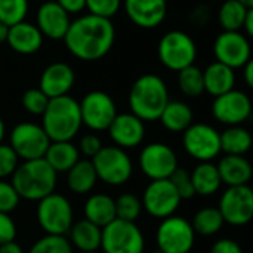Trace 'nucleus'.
<instances>
[{
  "label": "nucleus",
  "mask_w": 253,
  "mask_h": 253,
  "mask_svg": "<svg viewBox=\"0 0 253 253\" xmlns=\"http://www.w3.org/2000/svg\"><path fill=\"white\" fill-rule=\"evenodd\" d=\"M190 175L194 193L202 197H211L216 194L222 185L218 168L212 162L199 163Z\"/></svg>",
  "instance_id": "29"
},
{
  "label": "nucleus",
  "mask_w": 253,
  "mask_h": 253,
  "mask_svg": "<svg viewBox=\"0 0 253 253\" xmlns=\"http://www.w3.org/2000/svg\"><path fill=\"white\" fill-rule=\"evenodd\" d=\"M218 211L224 222L233 227H243L253 218V191L249 185L228 187L221 199Z\"/></svg>",
  "instance_id": "14"
},
{
  "label": "nucleus",
  "mask_w": 253,
  "mask_h": 253,
  "mask_svg": "<svg viewBox=\"0 0 253 253\" xmlns=\"http://www.w3.org/2000/svg\"><path fill=\"white\" fill-rule=\"evenodd\" d=\"M182 145L185 153L202 162H213L221 151L219 132L206 123H193L182 132Z\"/></svg>",
  "instance_id": "11"
},
{
  "label": "nucleus",
  "mask_w": 253,
  "mask_h": 253,
  "mask_svg": "<svg viewBox=\"0 0 253 253\" xmlns=\"http://www.w3.org/2000/svg\"><path fill=\"white\" fill-rule=\"evenodd\" d=\"M49 144L50 139L43 127L31 122L18 123L9 135V145L22 162L43 159Z\"/></svg>",
  "instance_id": "10"
},
{
  "label": "nucleus",
  "mask_w": 253,
  "mask_h": 253,
  "mask_svg": "<svg viewBox=\"0 0 253 253\" xmlns=\"http://www.w3.org/2000/svg\"><path fill=\"white\" fill-rule=\"evenodd\" d=\"M252 114V101L243 90L233 89L219 95L212 102V116L216 122L228 126H242Z\"/></svg>",
  "instance_id": "17"
},
{
  "label": "nucleus",
  "mask_w": 253,
  "mask_h": 253,
  "mask_svg": "<svg viewBox=\"0 0 253 253\" xmlns=\"http://www.w3.org/2000/svg\"><path fill=\"white\" fill-rule=\"evenodd\" d=\"M224 219L218 208H203L196 212L191 227L196 234L200 236H215L224 227Z\"/></svg>",
  "instance_id": "33"
},
{
  "label": "nucleus",
  "mask_w": 253,
  "mask_h": 253,
  "mask_svg": "<svg viewBox=\"0 0 253 253\" xmlns=\"http://www.w3.org/2000/svg\"><path fill=\"white\" fill-rule=\"evenodd\" d=\"M70 24V15L55 0L44 1L37 7L36 27L43 37L50 40H64Z\"/></svg>",
  "instance_id": "19"
},
{
  "label": "nucleus",
  "mask_w": 253,
  "mask_h": 253,
  "mask_svg": "<svg viewBox=\"0 0 253 253\" xmlns=\"http://www.w3.org/2000/svg\"><path fill=\"white\" fill-rule=\"evenodd\" d=\"M82 123L92 132H104L119 114L114 99L102 90H92L79 102Z\"/></svg>",
  "instance_id": "12"
},
{
  "label": "nucleus",
  "mask_w": 253,
  "mask_h": 253,
  "mask_svg": "<svg viewBox=\"0 0 253 253\" xmlns=\"http://www.w3.org/2000/svg\"><path fill=\"white\" fill-rule=\"evenodd\" d=\"M43 36L36 24L22 21L9 27L6 43L9 47L19 55H33L43 46Z\"/></svg>",
  "instance_id": "22"
},
{
  "label": "nucleus",
  "mask_w": 253,
  "mask_h": 253,
  "mask_svg": "<svg viewBox=\"0 0 253 253\" xmlns=\"http://www.w3.org/2000/svg\"><path fill=\"white\" fill-rule=\"evenodd\" d=\"M169 181L172 182V185L176 190L181 200H190L196 196L194 188H193V182H191V175L187 169L178 166L176 170L170 175Z\"/></svg>",
  "instance_id": "39"
},
{
  "label": "nucleus",
  "mask_w": 253,
  "mask_h": 253,
  "mask_svg": "<svg viewBox=\"0 0 253 253\" xmlns=\"http://www.w3.org/2000/svg\"><path fill=\"white\" fill-rule=\"evenodd\" d=\"M169 101L168 84L157 74H144L138 77L127 96L130 113L142 122L159 120Z\"/></svg>",
  "instance_id": "2"
},
{
  "label": "nucleus",
  "mask_w": 253,
  "mask_h": 253,
  "mask_svg": "<svg viewBox=\"0 0 253 253\" xmlns=\"http://www.w3.org/2000/svg\"><path fill=\"white\" fill-rule=\"evenodd\" d=\"M178 87L188 98H199L205 93L203 70L197 65H190L178 71Z\"/></svg>",
  "instance_id": "34"
},
{
  "label": "nucleus",
  "mask_w": 253,
  "mask_h": 253,
  "mask_svg": "<svg viewBox=\"0 0 253 253\" xmlns=\"http://www.w3.org/2000/svg\"><path fill=\"white\" fill-rule=\"evenodd\" d=\"M141 202L142 209H145L148 215L165 219L175 215L182 200L169 179H159L151 181L145 187Z\"/></svg>",
  "instance_id": "16"
},
{
  "label": "nucleus",
  "mask_w": 253,
  "mask_h": 253,
  "mask_svg": "<svg viewBox=\"0 0 253 253\" xmlns=\"http://www.w3.org/2000/svg\"><path fill=\"white\" fill-rule=\"evenodd\" d=\"M21 104L27 113L33 116H42L49 104V98L39 87H33L22 93Z\"/></svg>",
  "instance_id": "38"
},
{
  "label": "nucleus",
  "mask_w": 253,
  "mask_h": 253,
  "mask_svg": "<svg viewBox=\"0 0 253 253\" xmlns=\"http://www.w3.org/2000/svg\"><path fill=\"white\" fill-rule=\"evenodd\" d=\"M16 224L9 213L0 212V245L13 242L16 239Z\"/></svg>",
  "instance_id": "44"
},
{
  "label": "nucleus",
  "mask_w": 253,
  "mask_h": 253,
  "mask_svg": "<svg viewBox=\"0 0 253 253\" xmlns=\"http://www.w3.org/2000/svg\"><path fill=\"white\" fill-rule=\"evenodd\" d=\"M36 218L40 228L50 236L68 234L74 224V212L70 200L58 193H52L37 202Z\"/></svg>",
  "instance_id": "6"
},
{
  "label": "nucleus",
  "mask_w": 253,
  "mask_h": 253,
  "mask_svg": "<svg viewBox=\"0 0 253 253\" xmlns=\"http://www.w3.org/2000/svg\"><path fill=\"white\" fill-rule=\"evenodd\" d=\"M28 253H73V246L65 236L46 234L34 242Z\"/></svg>",
  "instance_id": "37"
},
{
  "label": "nucleus",
  "mask_w": 253,
  "mask_h": 253,
  "mask_svg": "<svg viewBox=\"0 0 253 253\" xmlns=\"http://www.w3.org/2000/svg\"><path fill=\"white\" fill-rule=\"evenodd\" d=\"M156 243L160 253H190L196 243V233L190 221L172 215L162 219L157 227Z\"/></svg>",
  "instance_id": "9"
},
{
  "label": "nucleus",
  "mask_w": 253,
  "mask_h": 253,
  "mask_svg": "<svg viewBox=\"0 0 253 253\" xmlns=\"http://www.w3.org/2000/svg\"><path fill=\"white\" fill-rule=\"evenodd\" d=\"M211 253H245L242 246L233 239H221L213 243Z\"/></svg>",
  "instance_id": "45"
},
{
  "label": "nucleus",
  "mask_w": 253,
  "mask_h": 253,
  "mask_svg": "<svg viewBox=\"0 0 253 253\" xmlns=\"http://www.w3.org/2000/svg\"><path fill=\"white\" fill-rule=\"evenodd\" d=\"M243 79H245V82H246V84L249 86V87H253V61L251 59L243 68Z\"/></svg>",
  "instance_id": "48"
},
{
  "label": "nucleus",
  "mask_w": 253,
  "mask_h": 253,
  "mask_svg": "<svg viewBox=\"0 0 253 253\" xmlns=\"http://www.w3.org/2000/svg\"><path fill=\"white\" fill-rule=\"evenodd\" d=\"M127 18L139 28L153 30L168 15V0H123Z\"/></svg>",
  "instance_id": "20"
},
{
  "label": "nucleus",
  "mask_w": 253,
  "mask_h": 253,
  "mask_svg": "<svg viewBox=\"0 0 253 253\" xmlns=\"http://www.w3.org/2000/svg\"><path fill=\"white\" fill-rule=\"evenodd\" d=\"M213 55L233 70L243 68L252 59V44L242 31H222L213 42Z\"/></svg>",
  "instance_id": "15"
},
{
  "label": "nucleus",
  "mask_w": 253,
  "mask_h": 253,
  "mask_svg": "<svg viewBox=\"0 0 253 253\" xmlns=\"http://www.w3.org/2000/svg\"><path fill=\"white\" fill-rule=\"evenodd\" d=\"M79 253H99V252H79Z\"/></svg>",
  "instance_id": "53"
},
{
  "label": "nucleus",
  "mask_w": 253,
  "mask_h": 253,
  "mask_svg": "<svg viewBox=\"0 0 253 253\" xmlns=\"http://www.w3.org/2000/svg\"><path fill=\"white\" fill-rule=\"evenodd\" d=\"M7 31H9V27L4 25L3 22H0V44L6 43V39H7Z\"/></svg>",
  "instance_id": "50"
},
{
  "label": "nucleus",
  "mask_w": 253,
  "mask_h": 253,
  "mask_svg": "<svg viewBox=\"0 0 253 253\" xmlns=\"http://www.w3.org/2000/svg\"><path fill=\"white\" fill-rule=\"evenodd\" d=\"M76 83V73L67 62H52L40 74L39 89L49 98L68 95Z\"/></svg>",
  "instance_id": "21"
},
{
  "label": "nucleus",
  "mask_w": 253,
  "mask_h": 253,
  "mask_svg": "<svg viewBox=\"0 0 253 253\" xmlns=\"http://www.w3.org/2000/svg\"><path fill=\"white\" fill-rule=\"evenodd\" d=\"M242 33L248 37H252L253 36V9H249L246 18H245V22H243V28H242Z\"/></svg>",
  "instance_id": "47"
},
{
  "label": "nucleus",
  "mask_w": 253,
  "mask_h": 253,
  "mask_svg": "<svg viewBox=\"0 0 253 253\" xmlns=\"http://www.w3.org/2000/svg\"><path fill=\"white\" fill-rule=\"evenodd\" d=\"M102 253H144L145 239L135 222L114 219L102 228Z\"/></svg>",
  "instance_id": "8"
},
{
  "label": "nucleus",
  "mask_w": 253,
  "mask_h": 253,
  "mask_svg": "<svg viewBox=\"0 0 253 253\" xmlns=\"http://www.w3.org/2000/svg\"><path fill=\"white\" fill-rule=\"evenodd\" d=\"M116 27L111 19L90 13L80 15L71 21L64 43L70 53L80 61L93 62L102 59L113 49Z\"/></svg>",
  "instance_id": "1"
},
{
  "label": "nucleus",
  "mask_w": 253,
  "mask_h": 253,
  "mask_svg": "<svg viewBox=\"0 0 253 253\" xmlns=\"http://www.w3.org/2000/svg\"><path fill=\"white\" fill-rule=\"evenodd\" d=\"M236 70L218 61L209 64L206 70H203L205 92L213 98L233 90L236 87Z\"/></svg>",
  "instance_id": "24"
},
{
  "label": "nucleus",
  "mask_w": 253,
  "mask_h": 253,
  "mask_svg": "<svg viewBox=\"0 0 253 253\" xmlns=\"http://www.w3.org/2000/svg\"><path fill=\"white\" fill-rule=\"evenodd\" d=\"M159 120L163 127L173 133H182L194 122V113L191 107L184 101H169L162 111Z\"/></svg>",
  "instance_id": "28"
},
{
  "label": "nucleus",
  "mask_w": 253,
  "mask_h": 253,
  "mask_svg": "<svg viewBox=\"0 0 253 253\" xmlns=\"http://www.w3.org/2000/svg\"><path fill=\"white\" fill-rule=\"evenodd\" d=\"M4 135H6V126H4V122H3L1 117H0V144H1L3 139H4Z\"/></svg>",
  "instance_id": "51"
},
{
  "label": "nucleus",
  "mask_w": 253,
  "mask_h": 253,
  "mask_svg": "<svg viewBox=\"0 0 253 253\" xmlns=\"http://www.w3.org/2000/svg\"><path fill=\"white\" fill-rule=\"evenodd\" d=\"M43 159L56 173H67L80 160V153L71 141H56L49 144Z\"/></svg>",
  "instance_id": "26"
},
{
  "label": "nucleus",
  "mask_w": 253,
  "mask_h": 253,
  "mask_svg": "<svg viewBox=\"0 0 253 253\" xmlns=\"http://www.w3.org/2000/svg\"><path fill=\"white\" fill-rule=\"evenodd\" d=\"M96 176L107 185L120 187L126 184L133 173V163L126 150L116 145L102 147L96 156L90 159Z\"/></svg>",
  "instance_id": "7"
},
{
  "label": "nucleus",
  "mask_w": 253,
  "mask_h": 253,
  "mask_svg": "<svg viewBox=\"0 0 253 253\" xmlns=\"http://www.w3.org/2000/svg\"><path fill=\"white\" fill-rule=\"evenodd\" d=\"M58 173L47 165L44 159L27 160L18 165L12 173L10 184L16 190L19 199L39 202L55 193Z\"/></svg>",
  "instance_id": "3"
},
{
  "label": "nucleus",
  "mask_w": 253,
  "mask_h": 253,
  "mask_svg": "<svg viewBox=\"0 0 253 253\" xmlns=\"http://www.w3.org/2000/svg\"><path fill=\"white\" fill-rule=\"evenodd\" d=\"M249 9L237 0H224L218 10V22L224 31H242Z\"/></svg>",
  "instance_id": "32"
},
{
  "label": "nucleus",
  "mask_w": 253,
  "mask_h": 253,
  "mask_svg": "<svg viewBox=\"0 0 253 253\" xmlns=\"http://www.w3.org/2000/svg\"><path fill=\"white\" fill-rule=\"evenodd\" d=\"M98 182L96 172L90 160H79L68 172H67V185L76 194H87L90 193Z\"/></svg>",
  "instance_id": "30"
},
{
  "label": "nucleus",
  "mask_w": 253,
  "mask_h": 253,
  "mask_svg": "<svg viewBox=\"0 0 253 253\" xmlns=\"http://www.w3.org/2000/svg\"><path fill=\"white\" fill-rule=\"evenodd\" d=\"M239 3H242L245 7H248V9H253V0H237Z\"/></svg>",
  "instance_id": "52"
},
{
  "label": "nucleus",
  "mask_w": 253,
  "mask_h": 253,
  "mask_svg": "<svg viewBox=\"0 0 253 253\" xmlns=\"http://www.w3.org/2000/svg\"><path fill=\"white\" fill-rule=\"evenodd\" d=\"M221 151L230 156H245L252 147V135L243 126H228L219 133Z\"/></svg>",
  "instance_id": "31"
},
{
  "label": "nucleus",
  "mask_w": 253,
  "mask_h": 253,
  "mask_svg": "<svg viewBox=\"0 0 253 253\" xmlns=\"http://www.w3.org/2000/svg\"><path fill=\"white\" fill-rule=\"evenodd\" d=\"M216 1H224V0H216Z\"/></svg>",
  "instance_id": "54"
},
{
  "label": "nucleus",
  "mask_w": 253,
  "mask_h": 253,
  "mask_svg": "<svg viewBox=\"0 0 253 253\" xmlns=\"http://www.w3.org/2000/svg\"><path fill=\"white\" fill-rule=\"evenodd\" d=\"M0 253H24L22 248L13 240L4 245H0Z\"/></svg>",
  "instance_id": "49"
},
{
  "label": "nucleus",
  "mask_w": 253,
  "mask_h": 253,
  "mask_svg": "<svg viewBox=\"0 0 253 253\" xmlns=\"http://www.w3.org/2000/svg\"><path fill=\"white\" fill-rule=\"evenodd\" d=\"M50 142L73 141L79 133L82 123L79 101L70 95L49 99V104L42 114V125Z\"/></svg>",
  "instance_id": "4"
},
{
  "label": "nucleus",
  "mask_w": 253,
  "mask_h": 253,
  "mask_svg": "<svg viewBox=\"0 0 253 253\" xmlns=\"http://www.w3.org/2000/svg\"><path fill=\"white\" fill-rule=\"evenodd\" d=\"M30 10L28 0H0V22L12 27L25 21Z\"/></svg>",
  "instance_id": "35"
},
{
  "label": "nucleus",
  "mask_w": 253,
  "mask_h": 253,
  "mask_svg": "<svg viewBox=\"0 0 253 253\" xmlns=\"http://www.w3.org/2000/svg\"><path fill=\"white\" fill-rule=\"evenodd\" d=\"M84 219L104 228L116 219V203L114 199L108 194L98 193L87 197L83 206Z\"/></svg>",
  "instance_id": "25"
},
{
  "label": "nucleus",
  "mask_w": 253,
  "mask_h": 253,
  "mask_svg": "<svg viewBox=\"0 0 253 253\" xmlns=\"http://www.w3.org/2000/svg\"><path fill=\"white\" fill-rule=\"evenodd\" d=\"M19 165V159L16 153L12 150L9 144H0V179H6L12 176Z\"/></svg>",
  "instance_id": "41"
},
{
  "label": "nucleus",
  "mask_w": 253,
  "mask_h": 253,
  "mask_svg": "<svg viewBox=\"0 0 253 253\" xmlns=\"http://www.w3.org/2000/svg\"><path fill=\"white\" fill-rule=\"evenodd\" d=\"M68 15H77L84 10L86 0H55Z\"/></svg>",
  "instance_id": "46"
},
{
  "label": "nucleus",
  "mask_w": 253,
  "mask_h": 253,
  "mask_svg": "<svg viewBox=\"0 0 253 253\" xmlns=\"http://www.w3.org/2000/svg\"><path fill=\"white\" fill-rule=\"evenodd\" d=\"M123 4V0H86V7L87 13L111 19L116 16Z\"/></svg>",
  "instance_id": "40"
},
{
  "label": "nucleus",
  "mask_w": 253,
  "mask_h": 253,
  "mask_svg": "<svg viewBox=\"0 0 253 253\" xmlns=\"http://www.w3.org/2000/svg\"><path fill=\"white\" fill-rule=\"evenodd\" d=\"M101 233L102 228L98 225L86 219H80L71 225L68 231V242L73 249L76 248L79 252H98L101 249Z\"/></svg>",
  "instance_id": "27"
},
{
  "label": "nucleus",
  "mask_w": 253,
  "mask_h": 253,
  "mask_svg": "<svg viewBox=\"0 0 253 253\" xmlns=\"http://www.w3.org/2000/svg\"><path fill=\"white\" fill-rule=\"evenodd\" d=\"M222 184L227 187L249 185L253 170L251 162L245 156L225 154L216 165Z\"/></svg>",
  "instance_id": "23"
},
{
  "label": "nucleus",
  "mask_w": 253,
  "mask_h": 253,
  "mask_svg": "<svg viewBox=\"0 0 253 253\" xmlns=\"http://www.w3.org/2000/svg\"><path fill=\"white\" fill-rule=\"evenodd\" d=\"M116 218L122 221L135 222L142 212V202L132 193H125L116 200Z\"/></svg>",
  "instance_id": "36"
},
{
  "label": "nucleus",
  "mask_w": 253,
  "mask_h": 253,
  "mask_svg": "<svg viewBox=\"0 0 253 253\" xmlns=\"http://www.w3.org/2000/svg\"><path fill=\"white\" fill-rule=\"evenodd\" d=\"M107 130L116 147L130 150L142 144L145 138V122L132 113H122L114 117Z\"/></svg>",
  "instance_id": "18"
},
{
  "label": "nucleus",
  "mask_w": 253,
  "mask_h": 253,
  "mask_svg": "<svg viewBox=\"0 0 253 253\" xmlns=\"http://www.w3.org/2000/svg\"><path fill=\"white\" fill-rule=\"evenodd\" d=\"M157 55L163 67L178 73L194 65L197 58V44L188 33L182 30H172L163 34L159 40Z\"/></svg>",
  "instance_id": "5"
},
{
  "label": "nucleus",
  "mask_w": 253,
  "mask_h": 253,
  "mask_svg": "<svg viewBox=\"0 0 253 253\" xmlns=\"http://www.w3.org/2000/svg\"><path fill=\"white\" fill-rule=\"evenodd\" d=\"M139 169L151 181L169 179L178 168L176 153L163 142L147 144L139 153Z\"/></svg>",
  "instance_id": "13"
},
{
  "label": "nucleus",
  "mask_w": 253,
  "mask_h": 253,
  "mask_svg": "<svg viewBox=\"0 0 253 253\" xmlns=\"http://www.w3.org/2000/svg\"><path fill=\"white\" fill-rule=\"evenodd\" d=\"M102 147H104V145H102V141H101V138H99L95 132L83 135V136L80 138L79 145H77L79 153L83 154V156H86V157H89V160H90L93 156H96L98 151H99Z\"/></svg>",
  "instance_id": "43"
},
{
  "label": "nucleus",
  "mask_w": 253,
  "mask_h": 253,
  "mask_svg": "<svg viewBox=\"0 0 253 253\" xmlns=\"http://www.w3.org/2000/svg\"><path fill=\"white\" fill-rule=\"evenodd\" d=\"M19 196L13 185L4 179H0V212L10 213L19 205Z\"/></svg>",
  "instance_id": "42"
}]
</instances>
